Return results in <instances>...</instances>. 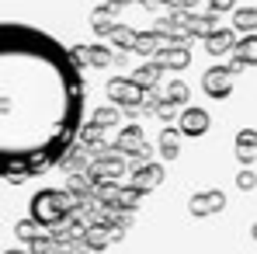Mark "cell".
Instances as JSON below:
<instances>
[{
	"instance_id": "obj_1",
	"label": "cell",
	"mask_w": 257,
	"mask_h": 254,
	"mask_svg": "<svg viewBox=\"0 0 257 254\" xmlns=\"http://www.w3.org/2000/svg\"><path fill=\"white\" fill-rule=\"evenodd\" d=\"M84 77L49 32L0 25V178L25 181L66 160L80 136Z\"/></svg>"
},
{
	"instance_id": "obj_2",
	"label": "cell",
	"mask_w": 257,
	"mask_h": 254,
	"mask_svg": "<svg viewBox=\"0 0 257 254\" xmlns=\"http://www.w3.org/2000/svg\"><path fill=\"white\" fill-rule=\"evenodd\" d=\"M143 87L136 84L132 77H111L108 80V98H111V105H122L128 115H136L139 108H143Z\"/></svg>"
},
{
	"instance_id": "obj_3",
	"label": "cell",
	"mask_w": 257,
	"mask_h": 254,
	"mask_svg": "<svg viewBox=\"0 0 257 254\" xmlns=\"http://www.w3.org/2000/svg\"><path fill=\"white\" fill-rule=\"evenodd\" d=\"M202 91L215 98V101H222V98H229L233 94V73H229V66H209L205 73H202Z\"/></svg>"
},
{
	"instance_id": "obj_4",
	"label": "cell",
	"mask_w": 257,
	"mask_h": 254,
	"mask_svg": "<svg viewBox=\"0 0 257 254\" xmlns=\"http://www.w3.org/2000/svg\"><path fill=\"white\" fill-rule=\"evenodd\" d=\"M236 42H240L236 28H233V25H222L219 32H212V35L205 39V52H209L212 59H219V56H233Z\"/></svg>"
},
{
	"instance_id": "obj_5",
	"label": "cell",
	"mask_w": 257,
	"mask_h": 254,
	"mask_svg": "<svg viewBox=\"0 0 257 254\" xmlns=\"http://www.w3.org/2000/svg\"><path fill=\"white\" fill-rule=\"evenodd\" d=\"M157 63H160L164 70L181 73V70H188V66H191V49H188V45H177V42H167L160 52H157Z\"/></svg>"
},
{
	"instance_id": "obj_6",
	"label": "cell",
	"mask_w": 257,
	"mask_h": 254,
	"mask_svg": "<svg viewBox=\"0 0 257 254\" xmlns=\"http://www.w3.org/2000/svg\"><path fill=\"white\" fill-rule=\"evenodd\" d=\"M118 25H122V21H118V11H115V7L101 4V7L90 11V32L101 35V39H111V32H115Z\"/></svg>"
},
{
	"instance_id": "obj_7",
	"label": "cell",
	"mask_w": 257,
	"mask_h": 254,
	"mask_svg": "<svg viewBox=\"0 0 257 254\" xmlns=\"http://www.w3.org/2000/svg\"><path fill=\"white\" fill-rule=\"evenodd\" d=\"M219 28H222V21H219L215 11H205V14L195 11V14H188V32H191V39H202V42H205V39H209L212 32H219Z\"/></svg>"
},
{
	"instance_id": "obj_8",
	"label": "cell",
	"mask_w": 257,
	"mask_h": 254,
	"mask_svg": "<svg viewBox=\"0 0 257 254\" xmlns=\"http://www.w3.org/2000/svg\"><path fill=\"white\" fill-rule=\"evenodd\" d=\"M181 132L184 136H202L205 129H209V112L205 108H198V105H188L184 112H181Z\"/></svg>"
},
{
	"instance_id": "obj_9",
	"label": "cell",
	"mask_w": 257,
	"mask_h": 254,
	"mask_svg": "<svg viewBox=\"0 0 257 254\" xmlns=\"http://www.w3.org/2000/svg\"><path fill=\"white\" fill-rule=\"evenodd\" d=\"M164 45H167V39H164L160 32H153V28H150V32H139V35H136L132 52H136V56H143V59H157V52H160Z\"/></svg>"
},
{
	"instance_id": "obj_10",
	"label": "cell",
	"mask_w": 257,
	"mask_h": 254,
	"mask_svg": "<svg viewBox=\"0 0 257 254\" xmlns=\"http://www.w3.org/2000/svg\"><path fill=\"white\" fill-rule=\"evenodd\" d=\"M164 73H167V70H164V66H160L157 59H143V63H139V66L132 70V80H136V84L146 91V87H157V80H160Z\"/></svg>"
},
{
	"instance_id": "obj_11",
	"label": "cell",
	"mask_w": 257,
	"mask_h": 254,
	"mask_svg": "<svg viewBox=\"0 0 257 254\" xmlns=\"http://www.w3.org/2000/svg\"><path fill=\"white\" fill-rule=\"evenodd\" d=\"M229 25L236 28V35H257V7H236Z\"/></svg>"
},
{
	"instance_id": "obj_12",
	"label": "cell",
	"mask_w": 257,
	"mask_h": 254,
	"mask_svg": "<svg viewBox=\"0 0 257 254\" xmlns=\"http://www.w3.org/2000/svg\"><path fill=\"white\" fill-rule=\"evenodd\" d=\"M115 49L104 42H94L90 45V70H108V66H115Z\"/></svg>"
},
{
	"instance_id": "obj_13",
	"label": "cell",
	"mask_w": 257,
	"mask_h": 254,
	"mask_svg": "<svg viewBox=\"0 0 257 254\" xmlns=\"http://www.w3.org/2000/svg\"><path fill=\"white\" fill-rule=\"evenodd\" d=\"M233 56L243 63V66H257V35H240V42L233 49Z\"/></svg>"
},
{
	"instance_id": "obj_14",
	"label": "cell",
	"mask_w": 257,
	"mask_h": 254,
	"mask_svg": "<svg viewBox=\"0 0 257 254\" xmlns=\"http://www.w3.org/2000/svg\"><path fill=\"white\" fill-rule=\"evenodd\" d=\"M136 35H139V32H132L128 25H118V28L111 32V49H115V52H132Z\"/></svg>"
},
{
	"instance_id": "obj_15",
	"label": "cell",
	"mask_w": 257,
	"mask_h": 254,
	"mask_svg": "<svg viewBox=\"0 0 257 254\" xmlns=\"http://www.w3.org/2000/svg\"><path fill=\"white\" fill-rule=\"evenodd\" d=\"M90 122H94V126H115V122H118V105H104V108H97V112L90 115Z\"/></svg>"
},
{
	"instance_id": "obj_16",
	"label": "cell",
	"mask_w": 257,
	"mask_h": 254,
	"mask_svg": "<svg viewBox=\"0 0 257 254\" xmlns=\"http://www.w3.org/2000/svg\"><path fill=\"white\" fill-rule=\"evenodd\" d=\"M70 59H73V63H77V70H80V73H84L87 66H90V45H70Z\"/></svg>"
},
{
	"instance_id": "obj_17",
	"label": "cell",
	"mask_w": 257,
	"mask_h": 254,
	"mask_svg": "<svg viewBox=\"0 0 257 254\" xmlns=\"http://www.w3.org/2000/svg\"><path fill=\"white\" fill-rule=\"evenodd\" d=\"M118 143H122L125 150H139V146H143V129H139V126H128L125 132H122V139H118Z\"/></svg>"
},
{
	"instance_id": "obj_18",
	"label": "cell",
	"mask_w": 257,
	"mask_h": 254,
	"mask_svg": "<svg viewBox=\"0 0 257 254\" xmlns=\"http://www.w3.org/2000/svg\"><path fill=\"white\" fill-rule=\"evenodd\" d=\"M167 101L184 105V101H188V84H184V80H171V84H167Z\"/></svg>"
},
{
	"instance_id": "obj_19",
	"label": "cell",
	"mask_w": 257,
	"mask_h": 254,
	"mask_svg": "<svg viewBox=\"0 0 257 254\" xmlns=\"http://www.w3.org/2000/svg\"><path fill=\"white\" fill-rule=\"evenodd\" d=\"M254 150H257V132H254V129H243V132H240V153L250 157Z\"/></svg>"
},
{
	"instance_id": "obj_20",
	"label": "cell",
	"mask_w": 257,
	"mask_h": 254,
	"mask_svg": "<svg viewBox=\"0 0 257 254\" xmlns=\"http://www.w3.org/2000/svg\"><path fill=\"white\" fill-rule=\"evenodd\" d=\"M209 4V11H215V14H233L236 11V0H205Z\"/></svg>"
},
{
	"instance_id": "obj_21",
	"label": "cell",
	"mask_w": 257,
	"mask_h": 254,
	"mask_svg": "<svg viewBox=\"0 0 257 254\" xmlns=\"http://www.w3.org/2000/svg\"><path fill=\"white\" fill-rule=\"evenodd\" d=\"M164 153H167V157H174V153H177V132H174V129H167V132H164Z\"/></svg>"
},
{
	"instance_id": "obj_22",
	"label": "cell",
	"mask_w": 257,
	"mask_h": 254,
	"mask_svg": "<svg viewBox=\"0 0 257 254\" xmlns=\"http://www.w3.org/2000/svg\"><path fill=\"white\" fill-rule=\"evenodd\" d=\"M157 105H160L157 87H146V94H143V108H153V112H157Z\"/></svg>"
},
{
	"instance_id": "obj_23",
	"label": "cell",
	"mask_w": 257,
	"mask_h": 254,
	"mask_svg": "<svg viewBox=\"0 0 257 254\" xmlns=\"http://www.w3.org/2000/svg\"><path fill=\"white\" fill-rule=\"evenodd\" d=\"M157 115H160V119H167V122H171V119H174V101H167V98H164V101H160V105H157Z\"/></svg>"
},
{
	"instance_id": "obj_24",
	"label": "cell",
	"mask_w": 257,
	"mask_h": 254,
	"mask_svg": "<svg viewBox=\"0 0 257 254\" xmlns=\"http://www.w3.org/2000/svg\"><path fill=\"white\" fill-rule=\"evenodd\" d=\"M198 4H202V0H177V7H181V11H188V14H195V11H198Z\"/></svg>"
},
{
	"instance_id": "obj_25",
	"label": "cell",
	"mask_w": 257,
	"mask_h": 254,
	"mask_svg": "<svg viewBox=\"0 0 257 254\" xmlns=\"http://www.w3.org/2000/svg\"><path fill=\"white\" fill-rule=\"evenodd\" d=\"M226 66H229V73H233V77H236V73H240V70H247V66H243V63H240V59H236V56H229V63H226Z\"/></svg>"
},
{
	"instance_id": "obj_26",
	"label": "cell",
	"mask_w": 257,
	"mask_h": 254,
	"mask_svg": "<svg viewBox=\"0 0 257 254\" xmlns=\"http://www.w3.org/2000/svg\"><path fill=\"white\" fill-rule=\"evenodd\" d=\"M125 4H132V0H108V7H115V11H122Z\"/></svg>"
},
{
	"instance_id": "obj_27",
	"label": "cell",
	"mask_w": 257,
	"mask_h": 254,
	"mask_svg": "<svg viewBox=\"0 0 257 254\" xmlns=\"http://www.w3.org/2000/svg\"><path fill=\"white\" fill-rule=\"evenodd\" d=\"M157 7H167L171 11V7H177V0H157Z\"/></svg>"
},
{
	"instance_id": "obj_28",
	"label": "cell",
	"mask_w": 257,
	"mask_h": 254,
	"mask_svg": "<svg viewBox=\"0 0 257 254\" xmlns=\"http://www.w3.org/2000/svg\"><path fill=\"white\" fill-rule=\"evenodd\" d=\"M132 4H143V7H157V0H132Z\"/></svg>"
}]
</instances>
